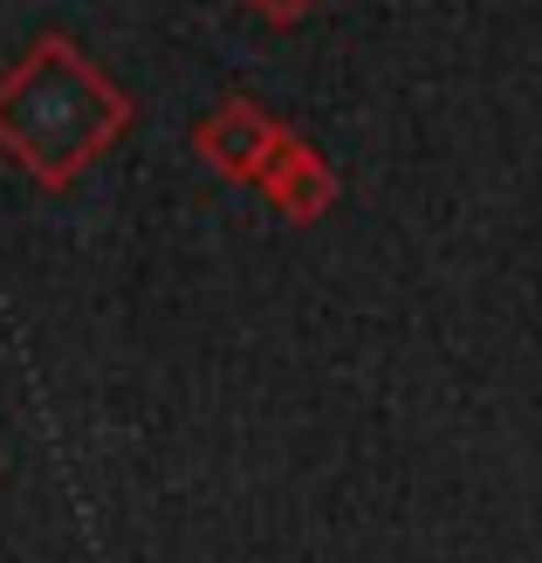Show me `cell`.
<instances>
[{"instance_id":"obj_1","label":"cell","mask_w":542,"mask_h":563,"mask_svg":"<svg viewBox=\"0 0 542 563\" xmlns=\"http://www.w3.org/2000/svg\"><path fill=\"white\" fill-rule=\"evenodd\" d=\"M131 131V97L69 35H42L0 76V152L35 186L63 192Z\"/></svg>"},{"instance_id":"obj_2","label":"cell","mask_w":542,"mask_h":563,"mask_svg":"<svg viewBox=\"0 0 542 563\" xmlns=\"http://www.w3.org/2000/svg\"><path fill=\"white\" fill-rule=\"evenodd\" d=\"M275 145H281V124L262 103H247V97H226L213 118L192 131V152L207 158L220 179H262V165H268Z\"/></svg>"},{"instance_id":"obj_3","label":"cell","mask_w":542,"mask_h":563,"mask_svg":"<svg viewBox=\"0 0 542 563\" xmlns=\"http://www.w3.org/2000/svg\"><path fill=\"white\" fill-rule=\"evenodd\" d=\"M262 192L289 213V220H317L330 200H336V173L302 145V137H289L281 131V145L268 152V165H262Z\"/></svg>"},{"instance_id":"obj_4","label":"cell","mask_w":542,"mask_h":563,"mask_svg":"<svg viewBox=\"0 0 542 563\" xmlns=\"http://www.w3.org/2000/svg\"><path fill=\"white\" fill-rule=\"evenodd\" d=\"M247 8L262 14V21H281V27H289V21H302L309 8H317V0H247Z\"/></svg>"}]
</instances>
